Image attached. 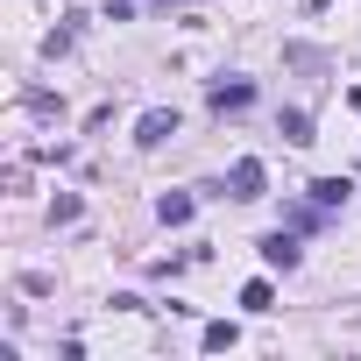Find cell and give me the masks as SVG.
I'll use <instances>...</instances> for the list:
<instances>
[{"instance_id":"10","label":"cell","mask_w":361,"mask_h":361,"mask_svg":"<svg viewBox=\"0 0 361 361\" xmlns=\"http://www.w3.org/2000/svg\"><path fill=\"white\" fill-rule=\"evenodd\" d=\"M50 220H57V227H71V220H78V199H71V192H64V199H50Z\"/></svg>"},{"instance_id":"1","label":"cell","mask_w":361,"mask_h":361,"mask_svg":"<svg viewBox=\"0 0 361 361\" xmlns=\"http://www.w3.org/2000/svg\"><path fill=\"white\" fill-rule=\"evenodd\" d=\"M262 185H269V170H262L255 156H241V163L227 170V199H262Z\"/></svg>"},{"instance_id":"8","label":"cell","mask_w":361,"mask_h":361,"mask_svg":"<svg viewBox=\"0 0 361 361\" xmlns=\"http://www.w3.org/2000/svg\"><path fill=\"white\" fill-rule=\"evenodd\" d=\"M248 99H255V85H248V78H234V85H213V106H220V114H234V106H248Z\"/></svg>"},{"instance_id":"3","label":"cell","mask_w":361,"mask_h":361,"mask_svg":"<svg viewBox=\"0 0 361 361\" xmlns=\"http://www.w3.org/2000/svg\"><path fill=\"white\" fill-rule=\"evenodd\" d=\"M262 262H269V269H298V234H290V227H276V234L262 241Z\"/></svg>"},{"instance_id":"2","label":"cell","mask_w":361,"mask_h":361,"mask_svg":"<svg viewBox=\"0 0 361 361\" xmlns=\"http://www.w3.org/2000/svg\"><path fill=\"white\" fill-rule=\"evenodd\" d=\"M170 135H177V114H170V106H149V114L135 121V142H142V149H163Z\"/></svg>"},{"instance_id":"5","label":"cell","mask_w":361,"mask_h":361,"mask_svg":"<svg viewBox=\"0 0 361 361\" xmlns=\"http://www.w3.org/2000/svg\"><path fill=\"white\" fill-rule=\"evenodd\" d=\"M192 206H199L192 192H163V199H156V220H163V227H185V220H192Z\"/></svg>"},{"instance_id":"7","label":"cell","mask_w":361,"mask_h":361,"mask_svg":"<svg viewBox=\"0 0 361 361\" xmlns=\"http://www.w3.org/2000/svg\"><path fill=\"white\" fill-rule=\"evenodd\" d=\"M234 340H241V326H234V319H213V326L199 333V347H206V354H227Z\"/></svg>"},{"instance_id":"9","label":"cell","mask_w":361,"mask_h":361,"mask_svg":"<svg viewBox=\"0 0 361 361\" xmlns=\"http://www.w3.org/2000/svg\"><path fill=\"white\" fill-rule=\"evenodd\" d=\"M241 305H248V312H269V305H276V290L255 276V283H241Z\"/></svg>"},{"instance_id":"4","label":"cell","mask_w":361,"mask_h":361,"mask_svg":"<svg viewBox=\"0 0 361 361\" xmlns=\"http://www.w3.org/2000/svg\"><path fill=\"white\" fill-rule=\"evenodd\" d=\"M347 192H354L347 177H312V185H305V199H312V206H326V213H333V206H347Z\"/></svg>"},{"instance_id":"6","label":"cell","mask_w":361,"mask_h":361,"mask_svg":"<svg viewBox=\"0 0 361 361\" xmlns=\"http://www.w3.org/2000/svg\"><path fill=\"white\" fill-rule=\"evenodd\" d=\"M276 128H283V142H290V149H305V142H319V135H312V114H305V106H290V114H283Z\"/></svg>"}]
</instances>
